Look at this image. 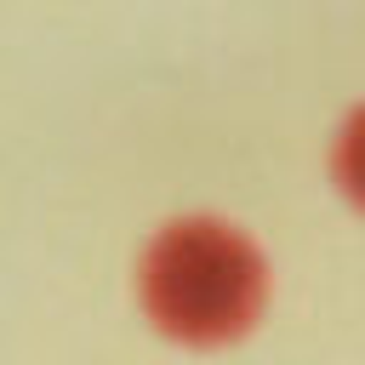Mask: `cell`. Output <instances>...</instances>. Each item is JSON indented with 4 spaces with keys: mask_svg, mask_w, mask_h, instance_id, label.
Here are the masks:
<instances>
[{
    "mask_svg": "<svg viewBox=\"0 0 365 365\" xmlns=\"http://www.w3.org/2000/svg\"><path fill=\"white\" fill-rule=\"evenodd\" d=\"M143 302L182 342L240 336L262 308V257L228 222H171L143 257Z\"/></svg>",
    "mask_w": 365,
    "mask_h": 365,
    "instance_id": "cell-1",
    "label": "cell"
},
{
    "mask_svg": "<svg viewBox=\"0 0 365 365\" xmlns=\"http://www.w3.org/2000/svg\"><path fill=\"white\" fill-rule=\"evenodd\" d=\"M336 182H342V194L365 211V108L342 125V143H336Z\"/></svg>",
    "mask_w": 365,
    "mask_h": 365,
    "instance_id": "cell-2",
    "label": "cell"
}]
</instances>
